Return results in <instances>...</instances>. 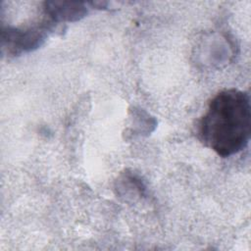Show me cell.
Returning <instances> with one entry per match:
<instances>
[{"label":"cell","mask_w":251,"mask_h":251,"mask_svg":"<svg viewBox=\"0 0 251 251\" xmlns=\"http://www.w3.org/2000/svg\"><path fill=\"white\" fill-rule=\"evenodd\" d=\"M197 133L207 147L222 157L244 149L251 134L249 94L234 88L219 92L199 120Z\"/></svg>","instance_id":"6da1fadb"},{"label":"cell","mask_w":251,"mask_h":251,"mask_svg":"<svg viewBox=\"0 0 251 251\" xmlns=\"http://www.w3.org/2000/svg\"><path fill=\"white\" fill-rule=\"evenodd\" d=\"M3 43L7 42V46L16 53L22 51H30L40 46L41 42L46 37L45 31L39 28L18 29L7 28L3 31Z\"/></svg>","instance_id":"7a4b0ae2"},{"label":"cell","mask_w":251,"mask_h":251,"mask_svg":"<svg viewBox=\"0 0 251 251\" xmlns=\"http://www.w3.org/2000/svg\"><path fill=\"white\" fill-rule=\"evenodd\" d=\"M44 10L56 22H75L87 14L85 4L76 1H47Z\"/></svg>","instance_id":"3957f363"}]
</instances>
